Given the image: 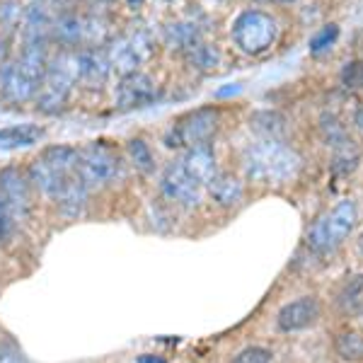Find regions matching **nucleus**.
<instances>
[{
    "mask_svg": "<svg viewBox=\"0 0 363 363\" xmlns=\"http://www.w3.org/2000/svg\"><path fill=\"white\" fill-rule=\"evenodd\" d=\"M277 20L262 10H245L242 15L233 22V42L240 51L250 56H259L277 42Z\"/></svg>",
    "mask_w": 363,
    "mask_h": 363,
    "instance_id": "nucleus-4",
    "label": "nucleus"
},
{
    "mask_svg": "<svg viewBox=\"0 0 363 363\" xmlns=\"http://www.w3.org/2000/svg\"><path fill=\"white\" fill-rule=\"evenodd\" d=\"M107 56L112 70H116L121 78H126L131 73H138V68L153 56V42H150L148 32H143V29L128 32L109 46Z\"/></svg>",
    "mask_w": 363,
    "mask_h": 363,
    "instance_id": "nucleus-7",
    "label": "nucleus"
},
{
    "mask_svg": "<svg viewBox=\"0 0 363 363\" xmlns=\"http://www.w3.org/2000/svg\"><path fill=\"white\" fill-rule=\"evenodd\" d=\"M128 155H131V162L136 165L138 172L150 174L155 169V157L150 153L148 143L143 138H131L128 140Z\"/></svg>",
    "mask_w": 363,
    "mask_h": 363,
    "instance_id": "nucleus-25",
    "label": "nucleus"
},
{
    "mask_svg": "<svg viewBox=\"0 0 363 363\" xmlns=\"http://www.w3.org/2000/svg\"><path fill=\"white\" fill-rule=\"evenodd\" d=\"M75 172H78V169H75ZM73 174L58 172V169H54L51 165H46L42 157H37V160L32 162V167H29V179H32L46 196L54 199V201H58V196L63 194V189H66V184Z\"/></svg>",
    "mask_w": 363,
    "mask_h": 363,
    "instance_id": "nucleus-15",
    "label": "nucleus"
},
{
    "mask_svg": "<svg viewBox=\"0 0 363 363\" xmlns=\"http://www.w3.org/2000/svg\"><path fill=\"white\" fill-rule=\"evenodd\" d=\"M218 112L213 107H203L196 112L184 114L182 119H177V124H172V128L165 136L167 148H194V145L208 143L211 136L218 128Z\"/></svg>",
    "mask_w": 363,
    "mask_h": 363,
    "instance_id": "nucleus-6",
    "label": "nucleus"
},
{
    "mask_svg": "<svg viewBox=\"0 0 363 363\" xmlns=\"http://www.w3.org/2000/svg\"><path fill=\"white\" fill-rule=\"evenodd\" d=\"M322 306L315 296H303L298 301L286 303L277 315V325L281 332H301L313 327L320 320Z\"/></svg>",
    "mask_w": 363,
    "mask_h": 363,
    "instance_id": "nucleus-10",
    "label": "nucleus"
},
{
    "mask_svg": "<svg viewBox=\"0 0 363 363\" xmlns=\"http://www.w3.org/2000/svg\"><path fill=\"white\" fill-rule=\"evenodd\" d=\"M342 85L347 90H363V58L349 61L342 68Z\"/></svg>",
    "mask_w": 363,
    "mask_h": 363,
    "instance_id": "nucleus-27",
    "label": "nucleus"
},
{
    "mask_svg": "<svg viewBox=\"0 0 363 363\" xmlns=\"http://www.w3.org/2000/svg\"><path fill=\"white\" fill-rule=\"evenodd\" d=\"M112 66H109L107 51L97 49V46H85L78 51V80L85 87H102L107 83Z\"/></svg>",
    "mask_w": 363,
    "mask_h": 363,
    "instance_id": "nucleus-13",
    "label": "nucleus"
},
{
    "mask_svg": "<svg viewBox=\"0 0 363 363\" xmlns=\"http://www.w3.org/2000/svg\"><path fill=\"white\" fill-rule=\"evenodd\" d=\"M182 165H184L186 172H189L201 186L208 184V182L218 174V169H216V155L208 143L186 148L184 157H182Z\"/></svg>",
    "mask_w": 363,
    "mask_h": 363,
    "instance_id": "nucleus-14",
    "label": "nucleus"
},
{
    "mask_svg": "<svg viewBox=\"0 0 363 363\" xmlns=\"http://www.w3.org/2000/svg\"><path fill=\"white\" fill-rule=\"evenodd\" d=\"M44 136V128L37 124H17L0 128V148L3 150H17L29 148V145L39 143Z\"/></svg>",
    "mask_w": 363,
    "mask_h": 363,
    "instance_id": "nucleus-16",
    "label": "nucleus"
},
{
    "mask_svg": "<svg viewBox=\"0 0 363 363\" xmlns=\"http://www.w3.org/2000/svg\"><path fill=\"white\" fill-rule=\"evenodd\" d=\"M78 83V51H61L49 58L46 73L37 90V107L46 114H54L66 107L73 85Z\"/></svg>",
    "mask_w": 363,
    "mask_h": 363,
    "instance_id": "nucleus-2",
    "label": "nucleus"
},
{
    "mask_svg": "<svg viewBox=\"0 0 363 363\" xmlns=\"http://www.w3.org/2000/svg\"><path fill=\"white\" fill-rule=\"evenodd\" d=\"M335 349H337V354L342 356V361H349V363L363 361V337L359 332H344V335H339L335 342Z\"/></svg>",
    "mask_w": 363,
    "mask_h": 363,
    "instance_id": "nucleus-24",
    "label": "nucleus"
},
{
    "mask_svg": "<svg viewBox=\"0 0 363 363\" xmlns=\"http://www.w3.org/2000/svg\"><path fill=\"white\" fill-rule=\"evenodd\" d=\"M337 39H339V27L337 25H325L313 39H310V54L318 56V54H322V51H330Z\"/></svg>",
    "mask_w": 363,
    "mask_h": 363,
    "instance_id": "nucleus-26",
    "label": "nucleus"
},
{
    "mask_svg": "<svg viewBox=\"0 0 363 363\" xmlns=\"http://www.w3.org/2000/svg\"><path fill=\"white\" fill-rule=\"evenodd\" d=\"M356 126H359V131H363V107L359 109V112H356Z\"/></svg>",
    "mask_w": 363,
    "mask_h": 363,
    "instance_id": "nucleus-32",
    "label": "nucleus"
},
{
    "mask_svg": "<svg viewBox=\"0 0 363 363\" xmlns=\"http://www.w3.org/2000/svg\"><path fill=\"white\" fill-rule=\"evenodd\" d=\"M250 126L255 128L262 138L284 140L286 136V119L279 112H257L250 119Z\"/></svg>",
    "mask_w": 363,
    "mask_h": 363,
    "instance_id": "nucleus-22",
    "label": "nucleus"
},
{
    "mask_svg": "<svg viewBox=\"0 0 363 363\" xmlns=\"http://www.w3.org/2000/svg\"><path fill=\"white\" fill-rule=\"evenodd\" d=\"M39 157H42L46 165L58 169V172L73 174L75 169H78V150L68 148V145H51V148H46Z\"/></svg>",
    "mask_w": 363,
    "mask_h": 363,
    "instance_id": "nucleus-23",
    "label": "nucleus"
},
{
    "mask_svg": "<svg viewBox=\"0 0 363 363\" xmlns=\"http://www.w3.org/2000/svg\"><path fill=\"white\" fill-rule=\"evenodd\" d=\"M136 363H167L162 356H155V354H143V356H138Z\"/></svg>",
    "mask_w": 363,
    "mask_h": 363,
    "instance_id": "nucleus-31",
    "label": "nucleus"
},
{
    "mask_svg": "<svg viewBox=\"0 0 363 363\" xmlns=\"http://www.w3.org/2000/svg\"><path fill=\"white\" fill-rule=\"evenodd\" d=\"M332 148V169L337 174H351L361 162V150L349 136L339 138L337 143L330 145Z\"/></svg>",
    "mask_w": 363,
    "mask_h": 363,
    "instance_id": "nucleus-17",
    "label": "nucleus"
},
{
    "mask_svg": "<svg viewBox=\"0 0 363 363\" xmlns=\"http://www.w3.org/2000/svg\"><path fill=\"white\" fill-rule=\"evenodd\" d=\"M201 29L194 22H172L165 27V42L169 49H179L184 54L189 46H194L196 42H201Z\"/></svg>",
    "mask_w": 363,
    "mask_h": 363,
    "instance_id": "nucleus-20",
    "label": "nucleus"
},
{
    "mask_svg": "<svg viewBox=\"0 0 363 363\" xmlns=\"http://www.w3.org/2000/svg\"><path fill=\"white\" fill-rule=\"evenodd\" d=\"M233 363H272V351L264 347H247L240 351Z\"/></svg>",
    "mask_w": 363,
    "mask_h": 363,
    "instance_id": "nucleus-28",
    "label": "nucleus"
},
{
    "mask_svg": "<svg viewBox=\"0 0 363 363\" xmlns=\"http://www.w3.org/2000/svg\"><path fill=\"white\" fill-rule=\"evenodd\" d=\"M78 174L87 184V189H92V186L114 184L116 179H121L124 167L114 150L102 143H90L78 150Z\"/></svg>",
    "mask_w": 363,
    "mask_h": 363,
    "instance_id": "nucleus-5",
    "label": "nucleus"
},
{
    "mask_svg": "<svg viewBox=\"0 0 363 363\" xmlns=\"http://www.w3.org/2000/svg\"><path fill=\"white\" fill-rule=\"evenodd\" d=\"M337 303L344 315L363 318V274H356V277H351L347 284L342 286V291H339V296H337Z\"/></svg>",
    "mask_w": 363,
    "mask_h": 363,
    "instance_id": "nucleus-19",
    "label": "nucleus"
},
{
    "mask_svg": "<svg viewBox=\"0 0 363 363\" xmlns=\"http://www.w3.org/2000/svg\"><path fill=\"white\" fill-rule=\"evenodd\" d=\"M208 191L220 206H235L242 199V182L233 174H225V172H218L213 179L208 182Z\"/></svg>",
    "mask_w": 363,
    "mask_h": 363,
    "instance_id": "nucleus-18",
    "label": "nucleus"
},
{
    "mask_svg": "<svg viewBox=\"0 0 363 363\" xmlns=\"http://www.w3.org/2000/svg\"><path fill=\"white\" fill-rule=\"evenodd\" d=\"M17 223V218L13 216V211L8 208V203L0 199V240H5L13 233V228Z\"/></svg>",
    "mask_w": 363,
    "mask_h": 363,
    "instance_id": "nucleus-29",
    "label": "nucleus"
},
{
    "mask_svg": "<svg viewBox=\"0 0 363 363\" xmlns=\"http://www.w3.org/2000/svg\"><path fill=\"white\" fill-rule=\"evenodd\" d=\"M39 90V80L34 75H29L25 68L17 61L3 63L0 68V92H3L5 99L15 104L29 102L32 97H37Z\"/></svg>",
    "mask_w": 363,
    "mask_h": 363,
    "instance_id": "nucleus-11",
    "label": "nucleus"
},
{
    "mask_svg": "<svg viewBox=\"0 0 363 363\" xmlns=\"http://www.w3.org/2000/svg\"><path fill=\"white\" fill-rule=\"evenodd\" d=\"M160 191L172 201L182 203V206H196L201 201V184L191 177L182 165V160H174L162 169L160 177Z\"/></svg>",
    "mask_w": 363,
    "mask_h": 363,
    "instance_id": "nucleus-8",
    "label": "nucleus"
},
{
    "mask_svg": "<svg viewBox=\"0 0 363 363\" xmlns=\"http://www.w3.org/2000/svg\"><path fill=\"white\" fill-rule=\"evenodd\" d=\"M242 169L247 179L259 182V184H284L298 174L301 155L284 140L259 138L245 150Z\"/></svg>",
    "mask_w": 363,
    "mask_h": 363,
    "instance_id": "nucleus-1",
    "label": "nucleus"
},
{
    "mask_svg": "<svg viewBox=\"0 0 363 363\" xmlns=\"http://www.w3.org/2000/svg\"><path fill=\"white\" fill-rule=\"evenodd\" d=\"M356 223H359V206L354 199H344L310 228L308 247L318 255H330L354 233Z\"/></svg>",
    "mask_w": 363,
    "mask_h": 363,
    "instance_id": "nucleus-3",
    "label": "nucleus"
},
{
    "mask_svg": "<svg viewBox=\"0 0 363 363\" xmlns=\"http://www.w3.org/2000/svg\"><path fill=\"white\" fill-rule=\"evenodd\" d=\"M157 83L145 73H131L126 78H121L119 87H116V104L121 109H140L148 107L157 99Z\"/></svg>",
    "mask_w": 363,
    "mask_h": 363,
    "instance_id": "nucleus-9",
    "label": "nucleus"
},
{
    "mask_svg": "<svg viewBox=\"0 0 363 363\" xmlns=\"http://www.w3.org/2000/svg\"><path fill=\"white\" fill-rule=\"evenodd\" d=\"M128 5H131V8H140V5H143V0H126Z\"/></svg>",
    "mask_w": 363,
    "mask_h": 363,
    "instance_id": "nucleus-33",
    "label": "nucleus"
},
{
    "mask_svg": "<svg viewBox=\"0 0 363 363\" xmlns=\"http://www.w3.org/2000/svg\"><path fill=\"white\" fill-rule=\"evenodd\" d=\"M279 3H296V0H279Z\"/></svg>",
    "mask_w": 363,
    "mask_h": 363,
    "instance_id": "nucleus-35",
    "label": "nucleus"
},
{
    "mask_svg": "<svg viewBox=\"0 0 363 363\" xmlns=\"http://www.w3.org/2000/svg\"><path fill=\"white\" fill-rule=\"evenodd\" d=\"M0 199L8 203L17 220L29 213V184L20 169L8 167L0 172Z\"/></svg>",
    "mask_w": 363,
    "mask_h": 363,
    "instance_id": "nucleus-12",
    "label": "nucleus"
},
{
    "mask_svg": "<svg viewBox=\"0 0 363 363\" xmlns=\"http://www.w3.org/2000/svg\"><path fill=\"white\" fill-rule=\"evenodd\" d=\"M0 363H25V361H22V356L17 351L0 344Z\"/></svg>",
    "mask_w": 363,
    "mask_h": 363,
    "instance_id": "nucleus-30",
    "label": "nucleus"
},
{
    "mask_svg": "<svg viewBox=\"0 0 363 363\" xmlns=\"http://www.w3.org/2000/svg\"><path fill=\"white\" fill-rule=\"evenodd\" d=\"M184 58H186V63H189L191 68L201 70V73H208V70L218 68L220 51L216 49L213 44H206L201 39V42H196L194 46H189V49L184 51Z\"/></svg>",
    "mask_w": 363,
    "mask_h": 363,
    "instance_id": "nucleus-21",
    "label": "nucleus"
},
{
    "mask_svg": "<svg viewBox=\"0 0 363 363\" xmlns=\"http://www.w3.org/2000/svg\"><path fill=\"white\" fill-rule=\"evenodd\" d=\"M359 250H361V255H363V233H361V238H359Z\"/></svg>",
    "mask_w": 363,
    "mask_h": 363,
    "instance_id": "nucleus-34",
    "label": "nucleus"
}]
</instances>
